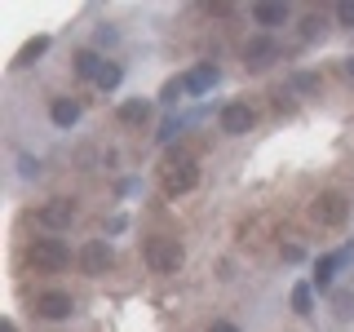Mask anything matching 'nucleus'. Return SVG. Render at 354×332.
<instances>
[{
	"mask_svg": "<svg viewBox=\"0 0 354 332\" xmlns=\"http://www.w3.org/2000/svg\"><path fill=\"white\" fill-rule=\"evenodd\" d=\"M182 261H186V252H182V243H177V239H164V235L147 239V266H151L155 275H177V270H182Z\"/></svg>",
	"mask_w": 354,
	"mask_h": 332,
	"instance_id": "1",
	"label": "nucleus"
},
{
	"mask_svg": "<svg viewBox=\"0 0 354 332\" xmlns=\"http://www.w3.org/2000/svg\"><path fill=\"white\" fill-rule=\"evenodd\" d=\"M346 217H350V199L341 191H324L315 199V221L319 226H346Z\"/></svg>",
	"mask_w": 354,
	"mask_h": 332,
	"instance_id": "2",
	"label": "nucleus"
},
{
	"mask_svg": "<svg viewBox=\"0 0 354 332\" xmlns=\"http://www.w3.org/2000/svg\"><path fill=\"white\" fill-rule=\"evenodd\" d=\"M199 186V164L195 160H173L169 169H164V191L169 195H186Z\"/></svg>",
	"mask_w": 354,
	"mask_h": 332,
	"instance_id": "3",
	"label": "nucleus"
},
{
	"mask_svg": "<svg viewBox=\"0 0 354 332\" xmlns=\"http://www.w3.org/2000/svg\"><path fill=\"white\" fill-rule=\"evenodd\" d=\"M66 261H71V252H66L62 239H36L31 243V266L36 270H62Z\"/></svg>",
	"mask_w": 354,
	"mask_h": 332,
	"instance_id": "4",
	"label": "nucleus"
},
{
	"mask_svg": "<svg viewBox=\"0 0 354 332\" xmlns=\"http://www.w3.org/2000/svg\"><path fill=\"white\" fill-rule=\"evenodd\" d=\"M217 124H221V133H226V138H243V133L252 129V107H248V102H230V107H221Z\"/></svg>",
	"mask_w": 354,
	"mask_h": 332,
	"instance_id": "5",
	"label": "nucleus"
},
{
	"mask_svg": "<svg viewBox=\"0 0 354 332\" xmlns=\"http://www.w3.org/2000/svg\"><path fill=\"white\" fill-rule=\"evenodd\" d=\"M36 221L44 230H66L75 221V204H71V199H49V204L36 213Z\"/></svg>",
	"mask_w": 354,
	"mask_h": 332,
	"instance_id": "6",
	"label": "nucleus"
},
{
	"mask_svg": "<svg viewBox=\"0 0 354 332\" xmlns=\"http://www.w3.org/2000/svg\"><path fill=\"white\" fill-rule=\"evenodd\" d=\"M115 261V252H111V243L106 239H88L84 243V252H80V266H84V275H106V266Z\"/></svg>",
	"mask_w": 354,
	"mask_h": 332,
	"instance_id": "7",
	"label": "nucleus"
},
{
	"mask_svg": "<svg viewBox=\"0 0 354 332\" xmlns=\"http://www.w3.org/2000/svg\"><path fill=\"white\" fill-rule=\"evenodd\" d=\"M36 310H40V319H66L75 310V302H71V293H40Z\"/></svg>",
	"mask_w": 354,
	"mask_h": 332,
	"instance_id": "8",
	"label": "nucleus"
},
{
	"mask_svg": "<svg viewBox=\"0 0 354 332\" xmlns=\"http://www.w3.org/2000/svg\"><path fill=\"white\" fill-rule=\"evenodd\" d=\"M217 80H221L217 66H213V62H199L195 71H186V75H182V89H186V93H208V89H213Z\"/></svg>",
	"mask_w": 354,
	"mask_h": 332,
	"instance_id": "9",
	"label": "nucleus"
},
{
	"mask_svg": "<svg viewBox=\"0 0 354 332\" xmlns=\"http://www.w3.org/2000/svg\"><path fill=\"white\" fill-rule=\"evenodd\" d=\"M274 58H279V44H274L270 36H257V40L243 44V62L248 66H270Z\"/></svg>",
	"mask_w": 354,
	"mask_h": 332,
	"instance_id": "10",
	"label": "nucleus"
},
{
	"mask_svg": "<svg viewBox=\"0 0 354 332\" xmlns=\"http://www.w3.org/2000/svg\"><path fill=\"white\" fill-rule=\"evenodd\" d=\"M106 71V62H102V53L97 49H80L75 53V75H80V80H93L97 84V75Z\"/></svg>",
	"mask_w": 354,
	"mask_h": 332,
	"instance_id": "11",
	"label": "nucleus"
},
{
	"mask_svg": "<svg viewBox=\"0 0 354 332\" xmlns=\"http://www.w3.org/2000/svg\"><path fill=\"white\" fill-rule=\"evenodd\" d=\"M49 120L58 129H71V124H80V102H71V98H53V107H49Z\"/></svg>",
	"mask_w": 354,
	"mask_h": 332,
	"instance_id": "12",
	"label": "nucleus"
},
{
	"mask_svg": "<svg viewBox=\"0 0 354 332\" xmlns=\"http://www.w3.org/2000/svg\"><path fill=\"white\" fill-rule=\"evenodd\" d=\"M288 14H292L288 5H252V22L257 27H283Z\"/></svg>",
	"mask_w": 354,
	"mask_h": 332,
	"instance_id": "13",
	"label": "nucleus"
},
{
	"mask_svg": "<svg viewBox=\"0 0 354 332\" xmlns=\"http://www.w3.org/2000/svg\"><path fill=\"white\" fill-rule=\"evenodd\" d=\"M346 257H350V248L328 252V257L315 266V284H319V288H328V284H332V275H337V266H346Z\"/></svg>",
	"mask_w": 354,
	"mask_h": 332,
	"instance_id": "14",
	"label": "nucleus"
},
{
	"mask_svg": "<svg viewBox=\"0 0 354 332\" xmlns=\"http://www.w3.org/2000/svg\"><path fill=\"white\" fill-rule=\"evenodd\" d=\"M120 120H124V124H147V120H151V102H142V98L120 102Z\"/></svg>",
	"mask_w": 354,
	"mask_h": 332,
	"instance_id": "15",
	"label": "nucleus"
},
{
	"mask_svg": "<svg viewBox=\"0 0 354 332\" xmlns=\"http://www.w3.org/2000/svg\"><path fill=\"white\" fill-rule=\"evenodd\" d=\"M292 310H297V315H310V310H315V293H310V284L292 288Z\"/></svg>",
	"mask_w": 354,
	"mask_h": 332,
	"instance_id": "16",
	"label": "nucleus"
},
{
	"mask_svg": "<svg viewBox=\"0 0 354 332\" xmlns=\"http://www.w3.org/2000/svg\"><path fill=\"white\" fill-rule=\"evenodd\" d=\"M332 306H337V319H354V293H337Z\"/></svg>",
	"mask_w": 354,
	"mask_h": 332,
	"instance_id": "17",
	"label": "nucleus"
},
{
	"mask_svg": "<svg viewBox=\"0 0 354 332\" xmlns=\"http://www.w3.org/2000/svg\"><path fill=\"white\" fill-rule=\"evenodd\" d=\"M115 84H120V66H115V62H106V71L97 75V89H115Z\"/></svg>",
	"mask_w": 354,
	"mask_h": 332,
	"instance_id": "18",
	"label": "nucleus"
},
{
	"mask_svg": "<svg viewBox=\"0 0 354 332\" xmlns=\"http://www.w3.org/2000/svg\"><path fill=\"white\" fill-rule=\"evenodd\" d=\"M44 49H49V40H44V36H40V40H31V44H27V49H22V53H18V66H22V62H27V58H36V53H44Z\"/></svg>",
	"mask_w": 354,
	"mask_h": 332,
	"instance_id": "19",
	"label": "nucleus"
},
{
	"mask_svg": "<svg viewBox=\"0 0 354 332\" xmlns=\"http://www.w3.org/2000/svg\"><path fill=\"white\" fill-rule=\"evenodd\" d=\"M337 22H341V27H354V0H346V5H337Z\"/></svg>",
	"mask_w": 354,
	"mask_h": 332,
	"instance_id": "20",
	"label": "nucleus"
},
{
	"mask_svg": "<svg viewBox=\"0 0 354 332\" xmlns=\"http://www.w3.org/2000/svg\"><path fill=\"white\" fill-rule=\"evenodd\" d=\"M301 36H306V40H315V36H324V18H306V27H301Z\"/></svg>",
	"mask_w": 354,
	"mask_h": 332,
	"instance_id": "21",
	"label": "nucleus"
},
{
	"mask_svg": "<svg viewBox=\"0 0 354 332\" xmlns=\"http://www.w3.org/2000/svg\"><path fill=\"white\" fill-rule=\"evenodd\" d=\"M177 93H186L182 80H173V84H164V93H160V102H177Z\"/></svg>",
	"mask_w": 354,
	"mask_h": 332,
	"instance_id": "22",
	"label": "nucleus"
},
{
	"mask_svg": "<svg viewBox=\"0 0 354 332\" xmlns=\"http://www.w3.org/2000/svg\"><path fill=\"white\" fill-rule=\"evenodd\" d=\"M18 169H22V177H36V173H40V160H31V155H22V160H18Z\"/></svg>",
	"mask_w": 354,
	"mask_h": 332,
	"instance_id": "23",
	"label": "nucleus"
},
{
	"mask_svg": "<svg viewBox=\"0 0 354 332\" xmlns=\"http://www.w3.org/2000/svg\"><path fill=\"white\" fill-rule=\"evenodd\" d=\"M297 89L310 93V89H319V75H297Z\"/></svg>",
	"mask_w": 354,
	"mask_h": 332,
	"instance_id": "24",
	"label": "nucleus"
},
{
	"mask_svg": "<svg viewBox=\"0 0 354 332\" xmlns=\"http://www.w3.org/2000/svg\"><path fill=\"white\" fill-rule=\"evenodd\" d=\"M208 332H239V328H235V324H226V319H217V324L208 328Z\"/></svg>",
	"mask_w": 354,
	"mask_h": 332,
	"instance_id": "25",
	"label": "nucleus"
},
{
	"mask_svg": "<svg viewBox=\"0 0 354 332\" xmlns=\"http://www.w3.org/2000/svg\"><path fill=\"white\" fill-rule=\"evenodd\" d=\"M346 75H350V80H354V58H346Z\"/></svg>",
	"mask_w": 354,
	"mask_h": 332,
	"instance_id": "26",
	"label": "nucleus"
},
{
	"mask_svg": "<svg viewBox=\"0 0 354 332\" xmlns=\"http://www.w3.org/2000/svg\"><path fill=\"white\" fill-rule=\"evenodd\" d=\"M5 332H18V328H14V324H9V319H5Z\"/></svg>",
	"mask_w": 354,
	"mask_h": 332,
	"instance_id": "27",
	"label": "nucleus"
}]
</instances>
